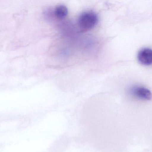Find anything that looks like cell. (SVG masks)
Masks as SVG:
<instances>
[{"label": "cell", "mask_w": 152, "mask_h": 152, "mask_svg": "<svg viewBox=\"0 0 152 152\" xmlns=\"http://www.w3.org/2000/svg\"><path fill=\"white\" fill-rule=\"evenodd\" d=\"M53 14L54 17L59 19L65 18L68 13V10L64 5H59L56 6L53 10Z\"/></svg>", "instance_id": "cell-4"}, {"label": "cell", "mask_w": 152, "mask_h": 152, "mask_svg": "<svg viewBox=\"0 0 152 152\" xmlns=\"http://www.w3.org/2000/svg\"><path fill=\"white\" fill-rule=\"evenodd\" d=\"M137 59L140 63L144 65L152 64V50L149 48H144L138 52Z\"/></svg>", "instance_id": "cell-3"}, {"label": "cell", "mask_w": 152, "mask_h": 152, "mask_svg": "<svg viewBox=\"0 0 152 152\" xmlns=\"http://www.w3.org/2000/svg\"><path fill=\"white\" fill-rule=\"evenodd\" d=\"M129 93L131 95L141 100L149 101L151 99L152 97L151 91L143 87H132L129 89Z\"/></svg>", "instance_id": "cell-2"}, {"label": "cell", "mask_w": 152, "mask_h": 152, "mask_svg": "<svg viewBox=\"0 0 152 152\" xmlns=\"http://www.w3.org/2000/svg\"><path fill=\"white\" fill-rule=\"evenodd\" d=\"M98 21L97 14L91 11L82 12L77 20L78 27L82 31H86L94 28Z\"/></svg>", "instance_id": "cell-1"}]
</instances>
